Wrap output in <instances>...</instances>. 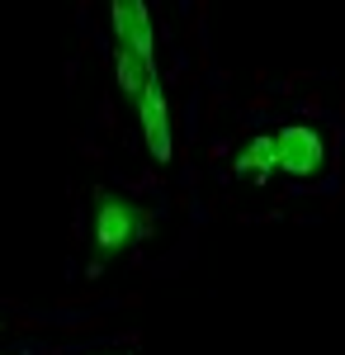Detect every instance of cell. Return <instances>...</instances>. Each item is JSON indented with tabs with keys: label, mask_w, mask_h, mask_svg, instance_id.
<instances>
[{
	"label": "cell",
	"mask_w": 345,
	"mask_h": 355,
	"mask_svg": "<svg viewBox=\"0 0 345 355\" xmlns=\"http://www.w3.org/2000/svg\"><path fill=\"white\" fill-rule=\"evenodd\" d=\"M152 232V214L133 204L118 190H95V261H118L128 256L142 237Z\"/></svg>",
	"instance_id": "obj_1"
},
{
	"label": "cell",
	"mask_w": 345,
	"mask_h": 355,
	"mask_svg": "<svg viewBox=\"0 0 345 355\" xmlns=\"http://www.w3.org/2000/svg\"><path fill=\"white\" fill-rule=\"evenodd\" d=\"M269 142H274V171L293 180H312L326 166V137L312 123H284L279 133H269Z\"/></svg>",
	"instance_id": "obj_2"
},
{
	"label": "cell",
	"mask_w": 345,
	"mask_h": 355,
	"mask_svg": "<svg viewBox=\"0 0 345 355\" xmlns=\"http://www.w3.org/2000/svg\"><path fill=\"white\" fill-rule=\"evenodd\" d=\"M133 114H137V128H142V147L152 152L157 166H166L170 157H175V137H170V105H166L161 81H152L133 100Z\"/></svg>",
	"instance_id": "obj_3"
},
{
	"label": "cell",
	"mask_w": 345,
	"mask_h": 355,
	"mask_svg": "<svg viewBox=\"0 0 345 355\" xmlns=\"http://www.w3.org/2000/svg\"><path fill=\"white\" fill-rule=\"evenodd\" d=\"M109 24H114V48H128L157 62V28H152L147 0H109Z\"/></svg>",
	"instance_id": "obj_4"
},
{
	"label": "cell",
	"mask_w": 345,
	"mask_h": 355,
	"mask_svg": "<svg viewBox=\"0 0 345 355\" xmlns=\"http://www.w3.org/2000/svg\"><path fill=\"white\" fill-rule=\"evenodd\" d=\"M114 76H118V90H123V100H128V105H133V100H137V95H142L152 81H161L157 62H152V57L128 53V48H114Z\"/></svg>",
	"instance_id": "obj_5"
},
{
	"label": "cell",
	"mask_w": 345,
	"mask_h": 355,
	"mask_svg": "<svg viewBox=\"0 0 345 355\" xmlns=\"http://www.w3.org/2000/svg\"><path fill=\"white\" fill-rule=\"evenodd\" d=\"M237 175H251V180H265L269 171H274V142L269 133H256L246 147L237 152V166H232Z\"/></svg>",
	"instance_id": "obj_6"
}]
</instances>
